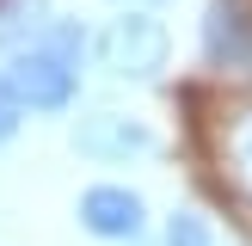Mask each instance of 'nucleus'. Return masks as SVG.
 Wrapping results in <instances>:
<instances>
[{
	"instance_id": "obj_1",
	"label": "nucleus",
	"mask_w": 252,
	"mask_h": 246,
	"mask_svg": "<svg viewBox=\"0 0 252 246\" xmlns=\"http://www.w3.org/2000/svg\"><path fill=\"white\" fill-rule=\"evenodd\" d=\"M74 49H80V31H68V25H56L49 43L12 49L6 86H12V98H19V111H68V105H74V92H80Z\"/></svg>"
},
{
	"instance_id": "obj_2",
	"label": "nucleus",
	"mask_w": 252,
	"mask_h": 246,
	"mask_svg": "<svg viewBox=\"0 0 252 246\" xmlns=\"http://www.w3.org/2000/svg\"><path fill=\"white\" fill-rule=\"evenodd\" d=\"M98 62L117 80H154L166 68V25L154 12H123L98 31Z\"/></svg>"
},
{
	"instance_id": "obj_3",
	"label": "nucleus",
	"mask_w": 252,
	"mask_h": 246,
	"mask_svg": "<svg viewBox=\"0 0 252 246\" xmlns=\"http://www.w3.org/2000/svg\"><path fill=\"white\" fill-rule=\"evenodd\" d=\"M74 221L93 240H142L148 234V203L129 184H86L74 197Z\"/></svg>"
},
{
	"instance_id": "obj_4",
	"label": "nucleus",
	"mask_w": 252,
	"mask_h": 246,
	"mask_svg": "<svg viewBox=\"0 0 252 246\" xmlns=\"http://www.w3.org/2000/svg\"><path fill=\"white\" fill-rule=\"evenodd\" d=\"M74 148H80L86 160L117 166V160L154 154V129H148L142 117H123V111H86V117L74 123Z\"/></svg>"
},
{
	"instance_id": "obj_5",
	"label": "nucleus",
	"mask_w": 252,
	"mask_h": 246,
	"mask_svg": "<svg viewBox=\"0 0 252 246\" xmlns=\"http://www.w3.org/2000/svg\"><path fill=\"white\" fill-rule=\"evenodd\" d=\"M203 56L221 74H252V0H209Z\"/></svg>"
},
{
	"instance_id": "obj_6",
	"label": "nucleus",
	"mask_w": 252,
	"mask_h": 246,
	"mask_svg": "<svg viewBox=\"0 0 252 246\" xmlns=\"http://www.w3.org/2000/svg\"><path fill=\"white\" fill-rule=\"evenodd\" d=\"M221 154H228V172L234 184L252 197V111H240V117L228 123V135H221Z\"/></svg>"
},
{
	"instance_id": "obj_7",
	"label": "nucleus",
	"mask_w": 252,
	"mask_h": 246,
	"mask_svg": "<svg viewBox=\"0 0 252 246\" xmlns=\"http://www.w3.org/2000/svg\"><path fill=\"white\" fill-rule=\"evenodd\" d=\"M166 246H216V234H209V221L197 209H172L166 215Z\"/></svg>"
},
{
	"instance_id": "obj_8",
	"label": "nucleus",
	"mask_w": 252,
	"mask_h": 246,
	"mask_svg": "<svg viewBox=\"0 0 252 246\" xmlns=\"http://www.w3.org/2000/svg\"><path fill=\"white\" fill-rule=\"evenodd\" d=\"M12 135H19V98H12L6 74H0V142H12Z\"/></svg>"
}]
</instances>
